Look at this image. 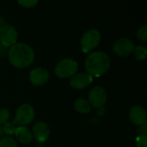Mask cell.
<instances>
[{
  "instance_id": "6da1fadb",
  "label": "cell",
  "mask_w": 147,
  "mask_h": 147,
  "mask_svg": "<svg viewBox=\"0 0 147 147\" xmlns=\"http://www.w3.org/2000/svg\"><path fill=\"white\" fill-rule=\"evenodd\" d=\"M8 58L10 64L16 68H25L34 59L32 47L25 43H16L9 48Z\"/></svg>"
},
{
  "instance_id": "7a4b0ae2",
  "label": "cell",
  "mask_w": 147,
  "mask_h": 147,
  "mask_svg": "<svg viewBox=\"0 0 147 147\" xmlns=\"http://www.w3.org/2000/svg\"><path fill=\"white\" fill-rule=\"evenodd\" d=\"M109 66V57L102 51L90 53L85 59V69L90 76L100 77L108 71Z\"/></svg>"
},
{
  "instance_id": "3957f363",
  "label": "cell",
  "mask_w": 147,
  "mask_h": 147,
  "mask_svg": "<svg viewBox=\"0 0 147 147\" xmlns=\"http://www.w3.org/2000/svg\"><path fill=\"white\" fill-rule=\"evenodd\" d=\"M55 74L60 78H71L78 71V63L71 59H64L55 66Z\"/></svg>"
},
{
  "instance_id": "277c9868",
  "label": "cell",
  "mask_w": 147,
  "mask_h": 147,
  "mask_svg": "<svg viewBox=\"0 0 147 147\" xmlns=\"http://www.w3.org/2000/svg\"><path fill=\"white\" fill-rule=\"evenodd\" d=\"M101 40V34L97 29L92 28L87 30L81 37V46L82 50L87 53L93 48L96 47Z\"/></svg>"
},
{
  "instance_id": "5b68a950",
  "label": "cell",
  "mask_w": 147,
  "mask_h": 147,
  "mask_svg": "<svg viewBox=\"0 0 147 147\" xmlns=\"http://www.w3.org/2000/svg\"><path fill=\"white\" fill-rule=\"evenodd\" d=\"M34 117V110L33 107L28 103L22 104L16 111V119L14 120V123L22 125H28L33 121Z\"/></svg>"
},
{
  "instance_id": "8992f818",
  "label": "cell",
  "mask_w": 147,
  "mask_h": 147,
  "mask_svg": "<svg viewBox=\"0 0 147 147\" xmlns=\"http://www.w3.org/2000/svg\"><path fill=\"white\" fill-rule=\"evenodd\" d=\"M17 31L9 24H3L0 26V41L6 47H11L16 43Z\"/></svg>"
},
{
  "instance_id": "52a82bcc",
  "label": "cell",
  "mask_w": 147,
  "mask_h": 147,
  "mask_svg": "<svg viewBox=\"0 0 147 147\" xmlns=\"http://www.w3.org/2000/svg\"><path fill=\"white\" fill-rule=\"evenodd\" d=\"M107 97V92L104 88L95 86L89 93V103L94 108H101L106 103Z\"/></svg>"
},
{
  "instance_id": "ba28073f",
  "label": "cell",
  "mask_w": 147,
  "mask_h": 147,
  "mask_svg": "<svg viewBox=\"0 0 147 147\" xmlns=\"http://www.w3.org/2000/svg\"><path fill=\"white\" fill-rule=\"evenodd\" d=\"M113 48L117 55L125 57L128 56L130 53H133L134 49V44L131 39L123 37L115 40Z\"/></svg>"
},
{
  "instance_id": "9c48e42d",
  "label": "cell",
  "mask_w": 147,
  "mask_h": 147,
  "mask_svg": "<svg viewBox=\"0 0 147 147\" xmlns=\"http://www.w3.org/2000/svg\"><path fill=\"white\" fill-rule=\"evenodd\" d=\"M92 81H93L92 76H90L88 73L79 72V73H76L71 78L70 84L73 89L81 90L90 84Z\"/></svg>"
},
{
  "instance_id": "30bf717a",
  "label": "cell",
  "mask_w": 147,
  "mask_h": 147,
  "mask_svg": "<svg viewBox=\"0 0 147 147\" xmlns=\"http://www.w3.org/2000/svg\"><path fill=\"white\" fill-rule=\"evenodd\" d=\"M30 81L34 85H43L49 79V72L47 69L37 67L33 69L29 74Z\"/></svg>"
},
{
  "instance_id": "8fae6325",
  "label": "cell",
  "mask_w": 147,
  "mask_h": 147,
  "mask_svg": "<svg viewBox=\"0 0 147 147\" xmlns=\"http://www.w3.org/2000/svg\"><path fill=\"white\" fill-rule=\"evenodd\" d=\"M129 118L134 124L140 127L146 123V112L143 107L135 105L129 110Z\"/></svg>"
},
{
  "instance_id": "7c38bea8",
  "label": "cell",
  "mask_w": 147,
  "mask_h": 147,
  "mask_svg": "<svg viewBox=\"0 0 147 147\" xmlns=\"http://www.w3.org/2000/svg\"><path fill=\"white\" fill-rule=\"evenodd\" d=\"M33 134L39 142H45L50 134V129L47 123L38 121L33 127Z\"/></svg>"
},
{
  "instance_id": "4fadbf2b",
  "label": "cell",
  "mask_w": 147,
  "mask_h": 147,
  "mask_svg": "<svg viewBox=\"0 0 147 147\" xmlns=\"http://www.w3.org/2000/svg\"><path fill=\"white\" fill-rule=\"evenodd\" d=\"M15 135L19 142L22 144H28L31 142L33 137L30 130L26 127H19L15 129Z\"/></svg>"
},
{
  "instance_id": "5bb4252c",
  "label": "cell",
  "mask_w": 147,
  "mask_h": 147,
  "mask_svg": "<svg viewBox=\"0 0 147 147\" xmlns=\"http://www.w3.org/2000/svg\"><path fill=\"white\" fill-rule=\"evenodd\" d=\"M75 109L81 114H87L90 111L91 106L89 103V102L84 98H78L74 102Z\"/></svg>"
},
{
  "instance_id": "9a60e30c",
  "label": "cell",
  "mask_w": 147,
  "mask_h": 147,
  "mask_svg": "<svg viewBox=\"0 0 147 147\" xmlns=\"http://www.w3.org/2000/svg\"><path fill=\"white\" fill-rule=\"evenodd\" d=\"M133 52H134V55L135 59L138 60H143L146 57L147 50L144 46H138L134 47Z\"/></svg>"
},
{
  "instance_id": "2e32d148",
  "label": "cell",
  "mask_w": 147,
  "mask_h": 147,
  "mask_svg": "<svg viewBox=\"0 0 147 147\" xmlns=\"http://www.w3.org/2000/svg\"><path fill=\"white\" fill-rule=\"evenodd\" d=\"M0 147H17V144L13 138L3 137L0 139Z\"/></svg>"
},
{
  "instance_id": "e0dca14e",
  "label": "cell",
  "mask_w": 147,
  "mask_h": 147,
  "mask_svg": "<svg viewBox=\"0 0 147 147\" xmlns=\"http://www.w3.org/2000/svg\"><path fill=\"white\" fill-rule=\"evenodd\" d=\"M136 36L141 41H146L147 40V26L144 25L140 27L136 33Z\"/></svg>"
},
{
  "instance_id": "ac0fdd59",
  "label": "cell",
  "mask_w": 147,
  "mask_h": 147,
  "mask_svg": "<svg viewBox=\"0 0 147 147\" xmlns=\"http://www.w3.org/2000/svg\"><path fill=\"white\" fill-rule=\"evenodd\" d=\"M9 118V111L7 109H0V124L7 123Z\"/></svg>"
},
{
  "instance_id": "d6986e66",
  "label": "cell",
  "mask_w": 147,
  "mask_h": 147,
  "mask_svg": "<svg viewBox=\"0 0 147 147\" xmlns=\"http://www.w3.org/2000/svg\"><path fill=\"white\" fill-rule=\"evenodd\" d=\"M18 3L19 4H21L22 6L25 8H32V7H34L38 3V1L37 0H19Z\"/></svg>"
},
{
  "instance_id": "ffe728a7",
  "label": "cell",
  "mask_w": 147,
  "mask_h": 147,
  "mask_svg": "<svg viewBox=\"0 0 147 147\" xmlns=\"http://www.w3.org/2000/svg\"><path fill=\"white\" fill-rule=\"evenodd\" d=\"M15 127L13 124L11 123H5L3 127V133H5L6 134H9V135H11L15 133Z\"/></svg>"
},
{
  "instance_id": "44dd1931",
  "label": "cell",
  "mask_w": 147,
  "mask_h": 147,
  "mask_svg": "<svg viewBox=\"0 0 147 147\" xmlns=\"http://www.w3.org/2000/svg\"><path fill=\"white\" fill-rule=\"evenodd\" d=\"M136 147H147V136H139Z\"/></svg>"
},
{
  "instance_id": "7402d4cb",
  "label": "cell",
  "mask_w": 147,
  "mask_h": 147,
  "mask_svg": "<svg viewBox=\"0 0 147 147\" xmlns=\"http://www.w3.org/2000/svg\"><path fill=\"white\" fill-rule=\"evenodd\" d=\"M8 52H9V47L0 43V59L4 58L6 55H8Z\"/></svg>"
},
{
  "instance_id": "603a6c76",
  "label": "cell",
  "mask_w": 147,
  "mask_h": 147,
  "mask_svg": "<svg viewBox=\"0 0 147 147\" xmlns=\"http://www.w3.org/2000/svg\"><path fill=\"white\" fill-rule=\"evenodd\" d=\"M138 133L140 136H147V124L145 123L144 125L140 126V127L138 130Z\"/></svg>"
},
{
  "instance_id": "cb8c5ba5",
  "label": "cell",
  "mask_w": 147,
  "mask_h": 147,
  "mask_svg": "<svg viewBox=\"0 0 147 147\" xmlns=\"http://www.w3.org/2000/svg\"><path fill=\"white\" fill-rule=\"evenodd\" d=\"M3 134H4V133H3V127L0 126V139H1V138H3Z\"/></svg>"
},
{
  "instance_id": "d4e9b609",
  "label": "cell",
  "mask_w": 147,
  "mask_h": 147,
  "mask_svg": "<svg viewBox=\"0 0 147 147\" xmlns=\"http://www.w3.org/2000/svg\"><path fill=\"white\" fill-rule=\"evenodd\" d=\"M0 21H1V19H0Z\"/></svg>"
}]
</instances>
